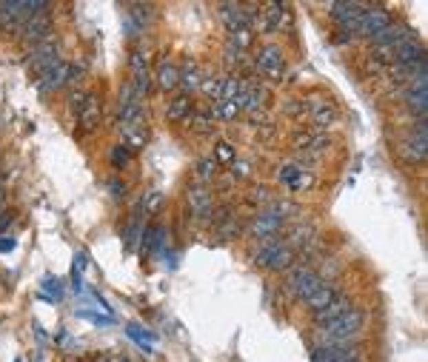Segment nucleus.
Wrapping results in <instances>:
<instances>
[{
  "label": "nucleus",
  "mask_w": 428,
  "mask_h": 362,
  "mask_svg": "<svg viewBox=\"0 0 428 362\" xmlns=\"http://www.w3.org/2000/svg\"><path fill=\"white\" fill-rule=\"evenodd\" d=\"M365 326V311L352 306L343 317L325 322V326L317 328V348H325V346H354V339L360 337Z\"/></svg>",
  "instance_id": "f257e3e1"
},
{
  "label": "nucleus",
  "mask_w": 428,
  "mask_h": 362,
  "mask_svg": "<svg viewBox=\"0 0 428 362\" xmlns=\"http://www.w3.org/2000/svg\"><path fill=\"white\" fill-rule=\"evenodd\" d=\"M295 257H297V254L283 242V237L257 240V245H255V249H251V254H248V260L255 262L260 271H275V274L291 269V265H295Z\"/></svg>",
  "instance_id": "f03ea898"
},
{
  "label": "nucleus",
  "mask_w": 428,
  "mask_h": 362,
  "mask_svg": "<svg viewBox=\"0 0 428 362\" xmlns=\"http://www.w3.org/2000/svg\"><path fill=\"white\" fill-rule=\"evenodd\" d=\"M323 280H320V274L311 269L308 262H295L291 269H286V277H283V291L288 294V297H295V299H306L311 291L317 289Z\"/></svg>",
  "instance_id": "7ed1b4c3"
},
{
  "label": "nucleus",
  "mask_w": 428,
  "mask_h": 362,
  "mask_svg": "<svg viewBox=\"0 0 428 362\" xmlns=\"http://www.w3.org/2000/svg\"><path fill=\"white\" fill-rule=\"evenodd\" d=\"M397 157L405 166H422L428 157V131H425V120L417 123L414 128H408L405 135L397 140Z\"/></svg>",
  "instance_id": "20e7f679"
},
{
  "label": "nucleus",
  "mask_w": 428,
  "mask_h": 362,
  "mask_svg": "<svg viewBox=\"0 0 428 362\" xmlns=\"http://www.w3.org/2000/svg\"><path fill=\"white\" fill-rule=\"evenodd\" d=\"M214 194H211V188L203 185V183H191L186 188V208H189V214L191 220L197 223V225H206L211 223V214H214Z\"/></svg>",
  "instance_id": "39448f33"
},
{
  "label": "nucleus",
  "mask_w": 428,
  "mask_h": 362,
  "mask_svg": "<svg viewBox=\"0 0 428 362\" xmlns=\"http://www.w3.org/2000/svg\"><path fill=\"white\" fill-rule=\"evenodd\" d=\"M23 63H26V69L34 74V78H41V74H46L49 69H54L57 63H61V46H57L54 37H49V41L37 43V46H32L26 52Z\"/></svg>",
  "instance_id": "423d86ee"
},
{
  "label": "nucleus",
  "mask_w": 428,
  "mask_h": 362,
  "mask_svg": "<svg viewBox=\"0 0 428 362\" xmlns=\"http://www.w3.org/2000/svg\"><path fill=\"white\" fill-rule=\"evenodd\" d=\"M255 71L266 80H283L286 74V54L277 43H266L260 46L257 57H255Z\"/></svg>",
  "instance_id": "0eeeda50"
},
{
  "label": "nucleus",
  "mask_w": 428,
  "mask_h": 362,
  "mask_svg": "<svg viewBox=\"0 0 428 362\" xmlns=\"http://www.w3.org/2000/svg\"><path fill=\"white\" fill-rule=\"evenodd\" d=\"M303 103H306V120L311 123V128L325 131L328 126L337 123V109L328 103L323 94H311V98H303Z\"/></svg>",
  "instance_id": "6e6552de"
},
{
  "label": "nucleus",
  "mask_w": 428,
  "mask_h": 362,
  "mask_svg": "<svg viewBox=\"0 0 428 362\" xmlns=\"http://www.w3.org/2000/svg\"><path fill=\"white\" fill-rule=\"evenodd\" d=\"M277 183L288 192H308V188H314L317 177L311 168H303L297 160L295 163H283L280 171H277Z\"/></svg>",
  "instance_id": "1a4fd4ad"
},
{
  "label": "nucleus",
  "mask_w": 428,
  "mask_h": 362,
  "mask_svg": "<svg viewBox=\"0 0 428 362\" xmlns=\"http://www.w3.org/2000/svg\"><path fill=\"white\" fill-rule=\"evenodd\" d=\"M246 231L255 240H271L286 231V220L277 212H271V208H263V212L255 214V220L246 223Z\"/></svg>",
  "instance_id": "9d476101"
},
{
  "label": "nucleus",
  "mask_w": 428,
  "mask_h": 362,
  "mask_svg": "<svg viewBox=\"0 0 428 362\" xmlns=\"http://www.w3.org/2000/svg\"><path fill=\"white\" fill-rule=\"evenodd\" d=\"M392 12H388L385 6H365L363 17H360V26H357V37H363V41H374V37L380 32H385L388 26H392Z\"/></svg>",
  "instance_id": "9b49d317"
},
{
  "label": "nucleus",
  "mask_w": 428,
  "mask_h": 362,
  "mask_svg": "<svg viewBox=\"0 0 428 362\" xmlns=\"http://www.w3.org/2000/svg\"><path fill=\"white\" fill-rule=\"evenodd\" d=\"M14 37L23 46H29V49L37 46V43H43V41H49V37H52V17L49 14H32V17H26L21 32H17Z\"/></svg>",
  "instance_id": "f8f14e48"
},
{
  "label": "nucleus",
  "mask_w": 428,
  "mask_h": 362,
  "mask_svg": "<svg viewBox=\"0 0 428 362\" xmlns=\"http://www.w3.org/2000/svg\"><path fill=\"white\" fill-rule=\"evenodd\" d=\"M408 37H414L411 26L403 23V21H392V26H388L385 32H380V34L374 37V41H368V43H372L368 49H377V52L392 54V60H394V49H397L400 43H405Z\"/></svg>",
  "instance_id": "ddd939ff"
},
{
  "label": "nucleus",
  "mask_w": 428,
  "mask_h": 362,
  "mask_svg": "<svg viewBox=\"0 0 428 362\" xmlns=\"http://www.w3.org/2000/svg\"><path fill=\"white\" fill-rule=\"evenodd\" d=\"M291 146L303 151V155H320V151L332 148V137H328V131H317V128H295Z\"/></svg>",
  "instance_id": "4468645a"
},
{
  "label": "nucleus",
  "mask_w": 428,
  "mask_h": 362,
  "mask_svg": "<svg viewBox=\"0 0 428 362\" xmlns=\"http://www.w3.org/2000/svg\"><path fill=\"white\" fill-rule=\"evenodd\" d=\"M363 12H365L363 3H334V6H328V14H332L334 29L337 32H352V34H357Z\"/></svg>",
  "instance_id": "2eb2a0df"
},
{
  "label": "nucleus",
  "mask_w": 428,
  "mask_h": 362,
  "mask_svg": "<svg viewBox=\"0 0 428 362\" xmlns=\"http://www.w3.org/2000/svg\"><path fill=\"white\" fill-rule=\"evenodd\" d=\"M151 89L174 94L180 89V66L174 60H158L151 69Z\"/></svg>",
  "instance_id": "dca6fc26"
},
{
  "label": "nucleus",
  "mask_w": 428,
  "mask_h": 362,
  "mask_svg": "<svg viewBox=\"0 0 428 362\" xmlns=\"http://www.w3.org/2000/svg\"><path fill=\"white\" fill-rule=\"evenodd\" d=\"M77 117V131L81 135H89V131H94L97 126H100L103 120V100H100V94H89V100L83 103V109L74 114Z\"/></svg>",
  "instance_id": "f3484780"
},
{
  "label": "nucleus",
  "mask_w": 428,
  "mask_h": 362,
  "mask_svg": "<svg viewBox=\"0 0 428 362\" xmlns=\"http://www.w3.org/2000/svg\"><path fill=\"white\" fill-rule=\"evenodd\" d=\"M203 80H206V69L200 63H194V60H186L180 66V89L183 94H189V98H194V94H200L203 89Z\"/></svg>",
  "instance_id": "a211bd4d"
},
{
  "label": "nucleus",
  "mask_w": 428,
  "mask_h": 362,
  "mask_svg": "<svg viewBox=\"0 0 428 362\" xmlns=\"http://www.w3.org/2000/svg\"><path fill=\"white\" fill-rule=\"evenodd\" d=\"M69 86V63L61 60L54 69H49L46 74H41L37 78V89H41V94H54V91H63Z\"/></svg>",
  "instance_id": "6ab92c4d"
},
{
  "label": "nucleus",
  "mask_w": 428,
  "mask_h": 362,
  "mask_svg": "<svg viewBox=\"0 0 428 362\" xmlns=\"http://www.w3.org/2000/svg\"><path fill=\"white\" fill-rule=\"evenodd\" d=\"M191 111H194V98H189V94L183 91H174L169 103H166V120L174 123V126H180L191 117Z\"/></svg>",
  "instance_id": "aec40b11"
},
{
  "label": "nucleus",
  "mask_w": 428,
  "mask_h": 362,
  "mask_svg": "<svg viewBox=\"0 0 428 362\" xmlns=\"http://www.w3.org/2000/svg\"><path fill=\"white\" fill-rule=\"evenodd\" d=\"M392 63H400V66H420V63H425V46L417 41V37H408L405 43H400L394 49V60Z\"/></svg>",
  "instance_id": "412c9836"
},
{
  "label": "nucleus",
  "mask_w": 428,
  "mask_h": 362,
  "mask_svg": "<svg viewBox=\"0 0 428 362\" xmlns=\"http://www.w3.org/2000/svg\"><path fill=\"white\" fill-rule=\"evenodd\" d=\"M354 302H352V297L348 294H337L332 302H328L325 308H320L317 314H311V319H314V326L320 328V326H325V322H332V319H337V317H343L348 308H352Z\"/></svg>",
  "instance_id": "4be33fe9"
},
{
  "label": "nucleus",
  "mask_w": 428,
  "mask_h": 362,
  "mask_svg": "<svg viewBox=\"0 0 428 362\" xmlns=\"http://www.w3.org/2000/svg\"><path fill=\"white\" fill-rule=\"evenodd\" d=\"M337 294H340V291H337V285H334V282H320L317 289L303 299V306H306L311 314H317V311H320V308H325L328 302H332Z\"/></svg>",
  "instance_id": "5701e85b"
},
{
  "label": "nucleus",
  "mask_w": 428,
  "mask_h": 362,
  "mask_svg": "<svg viewBox=\"0 0 428 362\" xmlns=\"http://www.w3.org/2000/svg\"><path fill=\"white\" fill-rule=\"evenodd\" d=\"M120 135H123V146L131 151H140L146 143H149V128L146 123H129V126H120Z\"/></svg>",
  "instance_id": "b1692460"
},
{
  "label": "nucleus",
  "mask_w": 428,
  "mask_h": 362,
  "mask_svg": "<svg viewBox=\"0 0 428 362\" xmlns=\"http://www.w3.org/2000/svg\"><path fill=\"white\" fill-rule=\"evenodd\" d=\"M123 240H126L129 249H140V242H143V208H138V212L129 217V223L123 228Z\"/></svg>",
  "instance_id": "393cba45"
},
{
  "label": "nucleus",
  "mask_w": 428,
  "mask_h": 362,
  "mask_svg": "<svg viewBox=\"0 0 428 362\" xmlns=\"http://www.w3.org/2000/svg\"><path fill=\"white\" fill-rule=\"evenodd\" d=\"M214 231H217V237L226 242V240H237V237H243L246 234V223L240 220V217H235V214H228L226 220H220L217 225H214Z\"/></svg>",
  "instance_id": "a878e982"
},
{
  "label": "nucleus",
  "mask_w": 428,
  "mask_h": 362,
  "mask_svg": "<svg viewBox=\"0 0 428 362\" xmlns=\"http://www.w3.org/2000/svg\"><path fill=\"white\" fill-rule=\"evenodd\" d=\"M126 334H129V339L134 342V346L143 348L146 354H151V351H154V342H158V337H154L149 328L138 326V322H129V326H126Z\"/></svg>",
  "instance_id": "bb28decb"
},
{
  "label": "nucleus",
  "mask_w": 428,
  "mask_h": 362,
  "mask_svg": "<svg viewBox=\"0 0 428 362\" xmlns=\"http://www.w3.org/2000/svg\"><path fill=\"white\" fill-rule=\"evenodd\" d=\"M255 41H257L255 29H251V26H240V29H235V32H228V41H226V43L235 46V49H240V52H251Z\"/></svg>",
  "instance_id": "cd10ccee"
},
{
  "label": "nucleus",
  "mask_w": 428,
  "mask_h": 362,
  "mask_svg": "<svg viewBox=\"0 0 428 362\" xmlns=\"http://www.w3.org/2000/svg\"><path fill=\"white\" fill-rule=\"evenodd\" d=\"M208 111H211V117L220 120V123H235V120H240V109H237L235 100H217Z\"/></svg>",
  "instance_id": "c85d7f7f"
},
{
  "label": "nucleus",
  "mask_w": 428,
  "mask_h": 362,
  "mask_svg": "<svg viewBox=\"0 0 428 362\" xmlns=\"http://www.w3.org/2000/svg\"><path fill=\"white\" fill-rule=\"evenodd\" d=\"M211 123H214V117H211L208 109H194L191 117L186 120V126L194 131V135H208V131H211Z\"/></svg>",
  "instance_id": "c756f323"
},
{
  "label": "nucleus",
  "mask_w": 428,
  "mask_h": 362,
  "mask_svg": "<svg viewBox=\"0 0 428 362\" xmlns=\"http://www.w3.org/2000/svg\"><path fill=\"white\" fill-rule=\"evenodd\" d=\"M214 177H217V163H214L211 157H200L197 163H194V183H211Z\"/></svg>",
  "instance_id": "7c9ffc66"
},
{
  "label": "nucleus",
  "mask_w": 428,
  "mask_h": 362,
  "mask_svg": "<svg viewBox=\"0 0 428 362\" xmlns=\"http://www.w3.org/2000/svg\"><path fill=\"white\" fill-rule=\"evenodd\" d=\"M211 160L217 163V166H226V168H228L231 163L237 160V148L231 146L228 140H220L217 146H214V155H211Z\"/></svg>",
  "instance_id": "2f4dec72"
},
{
  "label": "nucleus",
  "mask_w": 428,
  "mask_h": 362,
  "mask_svg": "<svg viewBox=\"0 0 428 362\" xmlns=\"http://www.w3.org/2000/svg\"><path fill=\"white\" fill-rule=\"evenodd\" d=\"M89 94H92V91H89L86 86H72V89H69V98H66V109H69L72 114H77V111L83 109V103L89 100Z\"/></svg>",
  "instance_id": "473e14b6"
},
{
  "label": "nucleus",
  "mask_w": 428,
  "mask_h": 362,
  "mask_svg": "<svg viewBox=\"0 0 428 362\" xmlns=\"http://www.w3.org/2000/svg\"><path fill=\"white\" fill-rule=\"evenodd\" d=\"M248 203L251 205H271L275 203V192H271L268 185H263V183H257V185H251V192H248Z\"/></svg>",
  "instance_id": "72a5a7b5"
},
{
  "label": "nucleus",
  "mask_w": 428,
  "mask_h": 362,
  "mask_svg": "<svg viewBox=\"0 0 428 362\" xmlns=\"http://www.w3.org/2000/svg\"><path fill=\"white\" fill-rule=\"evenodd\" d=\"M109 163H111V168H118V171H123V168H129V163H131V151L120 143V146H114L111 151H109Z\"/></svg>",
  "instance_id": "f704fd0d"
},
{
  "label": "nucleus",
  "mask_w": 428,
  "mask_h": 362,
  "mask_svg": "<svg viewBox=\"0 0 428 362\" xmlns=\"http://www.w3.org/2000/svg\"><path fill=\"white\" fill-rule=\"evenodd\" d=\"M228 168H231V177L235 180H251V174H255V163L248 157H237Z\"/></svg>",
  "instance_id": "c9c22d12"
},
{
  "label": "nucleus",
  "mask_w": 428,
  "mask_h": 362,
  "mask_svg": "<svg viewBox=\"0 0 428 362\" xmlns=\"http://www.w3.org/2000/svg\"><path fill=\"white\" fill-rule=\"evenodd\" d=\"M61 297H63V285H61V280L46 277V280H43V294H41V299H49V302H61Z\"/></svg>",
  "instance_id": "e433bc0d"
},
{
  "label": "nucleus",
  "mask_w": 428,
  "mask_h": 362,
  "mask_svg": "<svg viewBox=\"0 0 428 362\" xmlns=\"http://www.w3.org/2000/svg\"><path fill=\"white\" fill-rule=\"evenodd\" d=\"M220 80H223V78H217V74H206L200 94H206V98H211L214 103H217V100H220Z\"/></svg>",
  "instance_id": "4c0bfd02"
},
{
  "label": "nucleus",
  "mask_w": 428,
  "mask_h": 362,
  "mask_svg": "<svg viewBox=\"0 0 428 362\" xmlns=\"http://www.w3.org/2000/svg\"><path fill=\"white\" fill-rule=\"evenodd\" d=\"M140 208H143L146 214L160 212V208H163V194H160V192H149V194H146V200L140 203Z\"/></svg>",
  "instance_id": "58836bf2"
},
{
  "label": "nucleus",
  "mask_w": 428,
  "mask_h": 362,
  "mask_svg": "<svg viewBox=\"0 0 428 362\" xmlns=\"http://www.w3.org/2000/svg\"><path fill=\"white\" fill-rule=\"evenodd\" d=\"M283 114L286 117H306V103H303V98H297V100H286V106H283Z\"/></svg>",
  "instance_id": "ea45409f"
},
{
  "label": "nucleus",
  "mask_w": 428,
  "mask_h": 362,
  "mask_svg": "<svg viewBox=\"0 0 428 362\" xmlns=\"http://www.w3.org/2000/svg\"><path fill=\"white\" fill-rule=\"evenodd\" d=\"M106 188H109V194H111L114 200H123V197H126V183H123L120 177H111V180L106 183Z\"/></svg>",
  "instance_id": "a19ab883"
},
{
  "label": "nucleus",
  "mask_w": 428,
  "mask_h": 362,
  "mask_svg": "<svg viewBox=\"0 0 428 362\" xmlns=\"http://www.w3.org/2000/svg\"><path fill=\"white\" fill-rule=\"evenodd\" d=\"M357 41V34H352V32H337L334 29V34H332V43L334 46H352Z\"/></svg>",
  "instance_id": "79ce46f5"
},
{
  "label": "nucleus",
  "mask_w": 428,
  "mask_h": 362,
  "mask_svg": "<svg viewBox=\"0 0 428 362\" xmlns=\"http://www.w3.org/2000/svg\"><path fill=\"white\" fill-rule=\"evenodd\" d=\"M14 237H0V254H9V251H14Z\"/></svg>",
  "instance_id": "37998d69"
},
{
  "label": "nucleus",
  "mask_w": 428,
  "mask_h": 362,
  "mask_svg": "<svg viewBox=\"0 0 428 362\" xmlns=\"http://www.w3.org/2000/svg\"><path fill=\"white\" fill-rule=\"evenodd\" d=\"M12 220H14V214H3V217H0V237H6V231H9V225H12Z\"/></svg>",
  "instance_id": "c03bdc74"
},
{
  "label": "nucleus",
  "mask_w": 428,
  "mask_h": 362,
  "mask_svg": "<svg viewBox=\"0 0 428 362\" xmlns=\"http://www.w3.org/2000/svg\"><path fill=\"white\" fill-rule=\"evenodd\" d=\"M3 205H6V192H3V185H0V212H3Z\"/></svg>",
  "instance_id": "a18cd8bd"
},
{
  "label": "nucleus",
  "mask_w": 428,
  "mask_h": 362,
  "mask_svg": "<svg viewBox=\"0 0 428 362\" xmlns=\"http://www.w3.org/2000/svg\"><path fill=\"white\" fill-rule=\"evenodd\" d=\"M17 362H21V359H17Z\"/></svg>",
  "instance_id": "49530a36"
}]
</instances>
